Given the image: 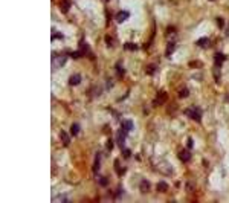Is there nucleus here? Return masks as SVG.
<instances>
[{"label":"nucleus","mask_w":229,"mask_h":203,"mask_svg":"<svg viewBox=\"0 0 229 203\" xmlns=\"http://www.w3.org/2000/svg\"><path fill=\"white\" fill-rule=\"evenodd\" d=\"M141 191H142V193H148V191H150V183H148L147 180H142V182H141Z\"/></svg>","instance_id":"nucleus-11"},{"label":"nucleus","mask_w":229,"mask_h":203,"mask_svg":"<svg viewBox=\"0 0 229 203\" xmlns=\"http://www.w3.org/2000/svg\"><path fill=\"white\" fill-rule=\"evenodd\" d=\"M217 23H219L220 28H223V18H217Z\"/></svg>","instance_id":"nucleus-24"},{"label":"nucleus","mask_w":229,"mask_h":203,"mask_svg":"<svg viewBox=\"0 0 229 203\" xmlns=\"http://www.w3.org/2000/svg\"><path fill=\"white\" fill-rule=\"evenodd\" d=\"M114 170H118V173H119V174H122V173H124V170L121 168L119 162H114Z\"/></svg>","instance_id":"nucleus-19"},{"label":"nucleus","mask_w":229,"mask_h":203,"mask_svg":"<svg viewBox=\"0 0 229 203\" xmlns=\"http://www.w3.org/2000/svg\"><path fill=\"white\" fill-rule=\"evenodd\" d=\"M157 191H159V193H167V191H168V185H167L165 182H159V183H157Z\"/></svg>","instance_id":"nucleus-9"},{"label":"nucleus","mask_w":229,"mask_h":203,"mask_svg":"<svg viewBox=\"0 0 229 203\" xmlns=\"http://www.w3.org/2000/svg\"><path fill=\"white\" fill-rule=\"evenodd\" d=\"M165 100H167V93H165V92H159L157 96H156V100L153 101V105H154V107H159L160 104L165 102Z\"/></svg>","instance_id":"nucleus-2"},{"label":"nucleus","mask_w":229,"mask_h":203,"mask_svg":"<svg viewBox=\"0 0 229 203\" xmlns=\"http://www.w3.org/2000/svg\"><path fill=\"white\" fill-rule=\"evenodd\" d=\"M61 9H63V12H67V11H69V0H67V2L63 0V3H61Z\"/></svg>","instance_id":"nucleus-14"},{"label":"nucleus","mask_w":229,"mask_h":203,"mask_svg":"<svg viewBox=\"0 0 229 203\" xmlns=\"http://www.w3.org/2000/svg\"><path fill=\"white\" fill-rule=\"evenodd\" d=\"M122 128H124L127 133H130V131L133 130V122H131V121H124V122H122Z\"/></svg>","instance_id":"nucleus-8"},{"label":"nucleus","mask_w":229,"mask_h":203,"mask_svg":"<svg viewBox=\"0 0 229 203\" xmlns=\"http://www.w3.org/2000/svg\"><path fill=\"white\" fill-rule=\"evenodd\" d=\"M179 157H180V160H182V162H188V160L191 159V153H190L188 150H183V151L179 154Z\"/></svg>","instance_id":"nucleus-6"},{"label":"nucleus","mask_w":229,"mask_h":203,"mask_svg":"<svg viewBox=\"0 0 229 203\" xmlns=\"http://www.w3.org/2000/svg\"><path fill=\"white\" fill-rule=\"evenodd\" d=\"M174 47H176V44H174V43L171 41V43L168 44V51H167V55H171V52L174 51Z\"/></svg>","instance_id":"nucleus-16"},{"label":"nucleus","mask_w":229,"mask_h":203,"mask_svg":"<svg viewBox=\"0 0 229 203\" xmlns=\"http://www.w3.org/2000/svg\"><path fill=\"white\" fill-rule=\"evenodd\" d=\"M188 148H193V139H188Z\"/></svg>","instance_id":"nucleus-25"},{"label":"nucleus","mask_w":229,"mask_h":203,"mask_svg":"<svg viewBox=\"0 0 229 203\" xmlns=\"http://www.w3.org/2000/svg\"><path fill=\"white\" fill-rule=\"evenodd\" d=\"M60 137H61V141H63V144H64V145H69L70 139H69V136H67V133H66V131H61V133H60Z\"/></svg>","instance_id":"nucleus-10"},{"label":"nucleus","mask_w":229,"mask_h":203,"mask_svg":"<svg viewBox=\"0 0 229 203\" xmlns=\"http://www.w3.org/2000/svg\"><path fill=\"white\" fill-rule=\"evenodd\" d=\"M78 131H80V125H78V124H73V125H72V134H78Z\"/></svg>","instance_id":"nucleus-18"},{"label":"nucleus","mask_w":229,"mask_h":203,"mask_svg":"<svg viewBox=\"0 0 229 203\" xmlns=\"http://www.w3.org/2000/svg\"><path fill=\"white\" fill-rule=\"evenodd\" d=\"M154 69H156L154 66H148V70H147V73H150V75H151V73H154Z\"/></svg>","instance_id":"nucleus-21"},{"label":"nucleus","mask_w":229,"mask_h":203,"mask_svg":"<svg viewBox=\"0 0 229 203\" xmlns=\"http://www.w3.org/2000/svg\"><path fill=\"white\" fill-rule=\"evenodd\" d=\"M124 47H125L127 51H128V49H130V51H136V49H137V46H134L133 43H127V44H125Z\"/></svg>","instance_id":"nucleus-15"},{"label":"nucleus","mask_w":229,"mask_h":203,"mask_svg":"<svg viewBox=\"0 0 229 203\" xmlns=\"http://www.w3.org/2000/svg\"><path fill=\"white\" fill-rule=\"evenodd\" d=\"M99 162H101V154L98 153L96 157H95V165H93V171H95V173L99 170Z\"/></svg>","instance_id":"nucleus-12"},{"label":"nucleus","mask_w":229,"mask_h":203,"mask_svg":"<svg viewBox=\"0 0 229 203\" xmlns=\"http://www.w3.org/2000/svg\"><path fill=\"white\" fill-rule=\"evenodd\" d=\"M185 113L196 122H200L202 121V113H200V108L199 107H191V108H186Z\"/></svg>","instance_id":"nucleus-1"},{"label":"nucleus","mask_w":229,"mask_h":203,"mask_svg":"<svg viewBox=\"0 0 229 203\" xmlns=\"http://www.w3.org/2000/svg\"><path fill=\"white\" fill-rule=\"evenodd\" d=\"M81 83V77L80 75H72L70 78H69V84L70 86H77V84H80Z\"/></svg>","instance_id":"nucleus-7"},{"label":"nucleus","mask_w":229,"mask_h":203,"mask_svg":"<svg viewBox=\"0 0 229 203\" xmlns=\"http://www.w3.org/2000/svg\"><path fill=\"white\" fill-rule=\"evenodd\" d=\"M225 60H226V57H225L223 54H220V52H219V54H216V57H214V61H216V66H219V67L222 66V63H223Z\"/></svg>","instance_id":"nucleus-5"},{"label":"nucleus","mask_w":229,"mask_h":203,"mask_svg":"<svg viewBox=\"0 0 229 203\" xmlns=\"http://www.w3.org/2000/svg\"><path fill=\"white\" fill-rule=\"evenodd\" d=\"M128 133L124 130V128H119V131H118V145L119 147H124V142H125V136H127Z\"/></svg>","instance_id":"nucleus-3"},{"label":"nucleus","mask_w":229,"mask_h":203,"mask_svg":"<svg viewBox=\"0 0 229 203\" xmlns=\"http://www.w3.org/2000/svg\"><path fill=\"white\" fill-rule=\"evenodd\" d=\"M130 154H131L130 150H124V157H130Z\"/></svg>","instance_id":"nucleus-23"},{"label":"nucleus","mask_w":229,"mask_h":203,"mask_svg":"<svg viewBox=\"0 0 229 203\" xmlns=\"http://www.w3.org/2000/svg\"><path fill=\"white\" fill-rule=\"evenodd\" d=\"M99 185L106 186V185H107V179H106V177H101V180H99Z\"/></svg>","instance_id":"nucleus-22"},{"label":"nucleus","mask_w":229,"mask_h":203,"mask_svg":"<svg viewBox=\"0 0 229 203\" xmlns=\"http://www.w3.org/2000/svg\"><path fill=\"white\" fill-rule=\"evenodd\" d=\"M188 95H190V90H188V89H182V90H180V98H186Z\"/></svg>","instance_id":"nucleus-17"},{"label":"nucleus","mask_w":229,"mask_h":203,"mask_svg":"<svg viewBox=\"0 0 229 203\" xmlns=\"http://www.w3.org/2000/svg\"><path fill=\"white\" fill-rule=\"evenodd\" d=\"M208 43H209V40H208V38H202V40H199V41H197V44H199L200 47H206V46H208Z\"/></svg>","instance_id":"nucleus-13"},{"label":"nucleus","mask_w":229,"mask_h":203,"mask_svg":"<svg viewBox=\"0 0 229 203\" xmlns=\"http://www.w3.org/2000/svg\"><path fill=\"white\" fill-rule=\"evenodd\" d=\"M127 18H128V12H127V11H121V12L116 14V20H118V23H122V21H125Z\"/></svg>","instance_id":"nucleus-4"},{"label":"nucleus","mask_w":229,"mask_h":203,"mask_svg":"<svg viewBox=\"0 0 229 203\" xmlns=\"http://www.w3.org/2000/svg\"><path fill=\"white\" fill-rule=\"evenodd\" d=\"M116 70H118V73H119V77H122V75H124V70H122V67H121V64H118V66H116Z\"/></svg>","instance_id":"nucleus-20"}]
</instances>
